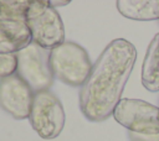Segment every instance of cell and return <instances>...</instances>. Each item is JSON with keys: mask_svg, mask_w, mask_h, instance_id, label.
Here are the masks:
<instances>
[{"mask_svg": "<svg viewBox=\"0 0 159 141\" xmlns=\"http://www.w3.org/2000/svg\"><path fill=\"white\" fill-rule=\"evenodd\" d=\"M135 59V47L124 38H116L106 46L80 90V109L86 119L101 122L113 115Z\"/></svg>", "mask_w": 159, "mask_h": 141, "instance_id": "1", "label": "cell"}, {"mask_svg": "<svg viewBox=\"0 0 159 141\" xmlns=\"http://www.w3.org/2000/svg\"><path fill=\"white\" fill-rule=\"evenodd\" d=\"M92 62L78 43L65 41L50 51V67L55 78L71 87H82L88 78Z\"/></svg>", "mask_w": 159, "mask_h": 141, "instance_id": "2", "label": "cell"}, {"mask_svg": "<svg viewBox=\"0 0 159 141\" xmlns=\"http://www.w3.org/2000/svg\"><path fill=\"white\" fill-rule=\"evenodd\" d=\"M25 24L32 42L51 51L65 42V26L60 14L48 1L30 0Z\"/></svg>", "mask_w": 159, "mask_h": 141, "instance_id": "3", "label": "cell"}, {"mask_svg": "<svg viewBox=\"0 0 159 141\" xmlns=\"http://www.w3.org/2000/svg\"><path fill=\"white\" fill-rule=\"evenodd\" d=\"M16 74L34 93L48 90L55 78L50 67V51L30 42L16 53Z\"/></svg>", "mask_w": 159, "mask_h": 141, "instance_id": "4", "label": "cell"}, {"mask_svg": "<svg viewBox=\"0 0 159 141\" xmlns=\"http://www.w3.org/2000/svg\"><path fill=\"white\" fill-rule=\"evenodd\" d=\"M29 120L41 139L52 140L62 132L66 114L60 99L52 92L42 90L34 94Z\"/></svg>", "mask_w": 159, "mask_h": 141, "instance_id": "5", "label": "cell"}, {"mask_svg": "<svg viewBox=\"0 0 159 141\" xmlns=\"http://www.w3.org/2000/svg\"><path fill=\"white\" fill-rule=\"evenodd\" d=\"M114 120L132 134L159 132V106L140 99L122 98L113 111Z\"/></svg>", "mask_w": 159, "mask_h": 141, "instance_id": "6", "label": "cell"}, {"mask_svg": "<svg viewBox=\"0 0 159 141\" xmlns=\"http://www.w3.org/2000/svg\"><path fill=\"white\" fill-rule=\"evenodd\" d=\"M34 94L16 73L0 79V106L16 120L29 119Z\"/></svg>", "mask_w": 159, "mask_h": 141, "instance_id": "7", "label": "cell"}, {"mask_svg": "<svg viewBox=\"0 0 159 141\" xmlns=\"http://www.w3.org/2000/svg\"><path fill=\"white\" fill-rule=\"evenodd\" d=\"M30 42L32 40L25 22L0 20V53L16 54Z\"/></svg>", "mask_w": 159, "mask_h": 141, "instance_id": "8", "label": "cell"}, {"mask_svg": "<svg viewBox=\"0 0 159 141\" xmlns=\"http://www.w3.org/2000/svg\"><path fill=\"white\" fill-rule=\"evenodd\" d=\"M118 12L130 20H159V0H118Z\"/></svg>", "mask_w": 159, "mask_h": 141, "instance_id": "9", "label": "cell"}, {"mask_svg": "<svg viewBox=\"0 0 159 141\" xmlns=\"http://www.w3.org/2000/svg\"><path fill=\"white\" fill-rule=\"evenodd\" d=\"M142 84L149 92H159V33L147 48L142 64Z\"/></svg>", "mask_w": 159, "mask_h": 141, "instance_id": "10", "label": "cell"}, {"mask_svg": "<svg viewBox=\"0 0 159 141\" xmlns=\"http://www.w3.org/2000/svg\"><path fill=\"white\" fill-rule=\"evenodd\" d=\"M30 0H0V20L25 22Z\"/></svg>", "mask_w": 159, "mask_h": 141, "instance_id": "11", "label": "cell"}, {"mask_svg": "<svg viewBox=\"0 0 159 141\" xmlns=\"http://www.w3.org/2000/svg\"><path fill=\"white\" fill-rule=\"evenodd\" d=\"M16 73V54L0 53V79Z\"/></svg>", "mask_w": 159, "mask_h": 141, "instance_id": "12", "label": "cell"}, {"mask_svg": "<svg viewBox=\"0 0 159 141\" xmlns=\"http://www.w3.org/2000/svg\"><path fill=\"white\" fill-rule=\"evenodd\" d=\"M129 139L132 141H159V132L153 135H137L129 132Z\"/></svg>", "mask_w": 159, "mask_h": 141, "instance_id": "13", "label": "cell"}, {"mask_svg": "<svg viewBox=\"0 0 159 141\" xmlns=\"http://www.w3.org/2000/svg\"><path fill=\"white\" fill-rule=\"evenodd\" d=\"M50 2V5L52 6V7H57V6H65V5H68L70 4V1H48Z\"/></svg>", "mask_w": 159, "mask_h": 141, "instance_id": "14", "label": "cell"}]
</instances>
